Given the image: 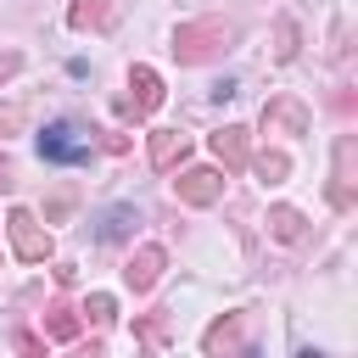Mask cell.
<instances>
[{
    "label": "cell",
    "mask_w": 358,
    "mask_h": 358,
    "mask_svg": "<svg viewBox=\"0 0 358 358\" xmlns=\"http://www.w3.org/2000/svg\"><path fill=\"white\" fill-rule=\"evenodd\" d=\"M6 235H11V252H17L22 263H45V257H50V229H45L28 207H17V213L6 218Z\"/></svg>",
    "instance_id": "cell-4"
},
{
    "label": "cell",
    "mask_w": 358,
    "mask_h": 358,
    "mask_svg": "<svg viewBox=\"0 0 358 358\" xmlns=\"http://www.w3.org/2000/svg\"><path fill=\"white\" fill-rule=\"evenodd\" d=\"M17 67H22V56H17V50H0V78H11Z\"/></svg>",
    "instance_id": "cell-20"
},
{
    "label": "cell",
    "mask_w": 358,
    "mask_h": 358,
    "mask_svg": "<svg viewBox=\"0 0 358 358\" xmlns=\"http://www.w3.org/2000/svg\"><path fill=\"white\" fill-rule=\"evenodd\" d=\"M213 157L224 162V173L246 168V157H252V140H246V129H241V123H224V129L213 134Z\"/></svg>",
    "instance_id": "cell-7"
},
{
    "label": "cell",
    "mask_w": 358,
    "mask_h": 358,
    "mask_svg": "<svg viewBox=\"0 0 358 358\" xmlns=\"http://www.w3.org/2000/svg\"><path fill=\"white\" fill-rule=\"evenodd\" d=\"M352 134H341L336 140V179H330V201L336 207H352Z\"/></svg>",
    "instance_id": "cell-9"
},
{
    "label": "cell",
    "mask_w": 358,
    "mask_h": 358,
    "mask_svg": "<svg viewBox=\"0 0 358 358\" xmlns=\"http://www.w3.org/2000/svg\"><path fill=\"white\" fill-rule=\"evenodd\" d=\"M173 196H179L185 207H213V201L224 196V173H218V168H185V173L173 179Z\"/></svg>",
    "instance_id": "cell-5"
},
{
    "label": "cell",
    "mask_w": 358,
    "mask_h": 358,
    "mask_svg": "<svg viewBox=\"0 0 358 358\" xmlns=\"http://www.w3.org/2000/svg\"><path fill=\"white\" fill-rule=\"evenodd\" d=\"M90 134H78L73 123H50L45 134H39V157L45 162H62V168H78V162H90Z\"/></svg>",
    "instance_id": "cell-3"
},
{
    "label": "cell",
    "mask_w": 358,
    "mask_h": 358,
    "mask_svg": "<svg viewBox=\"0 0 358 358\" xmlns=\"http://www.w3.org/2000/svg\"><path fill=\"white\" fill-rule=\"evenodd\" d=\"M129 224H140V213H134V207H112V213L101 218V229H95V235H101V241H123V235H129Z\"/></svg>",
    "instance_id": "cell-15"
},
{
    "label": "cell",
    "mask_w": 358,
    "mask_h": 358,
    "mask_svg": "<svg viewBox=\"0 0 358 358\" xmlns=\"http://www.w3.org/2000/svg\"><path fill=\"white\" fill-rule=\"evenodd\" d=\"M185 151H190V140L179 129H151V168H173Z\"/></svg>",
    "instance_id": "cell-11"
},
{
    "label": "cell",
    "mask_w": 358,
    "mask_h": 358,
    "mask_svg": "<svg viewBox=\"0 0 358 358\" xmlns=\"http://www.w3.org/2000/svg\"><path fill=\"white\" fill-rule=\"evenodd\" d=\"M268 235H274V241H285V246H296V241L308 235V224H302V213H296V207H274V213H268Z\"/></svg>",
    "instance_id": "cell-13"
},
{
    "label": "cell",
    "mask_w": 358,
    "mask_h": 358,
    "mask_svg": "<svg viewBox=\"0 0 358 358\" xmlns=\"http://www.w3.org/2000/svg\"><path fill=\"white\" fill-rule=\"evenodd\" d=\"M157 106H162V78H157V67L134 62V67H129V90L117 95V112L140 123V117H151Z\"/></svg>",
    "instance_id": "cell-2"
},
{
    "label": "cell",
    "mask_w": 358,
    "mask_h": 358,
    "mask_svg": "<svg viewBox=\"0 0 358 358\" xmlns=\"http://www.w3.org/2000/svg\"><path fill=\"white\" fill-rule=\"evenodd\" d=\"M67 22L73 28H112V0H73Z\"/></svg>",
    "instance_id": "cell-12"
},
{
    "label": "cell",
    "mask_w": 358,
    "mask_h": 358,
    "mask_svg": "<svg viewBox=\"0 0 358 358\" xmlns=\"http://www.w3.org/2000/svg\"><path fill=\"white\" fill-rule=\"evenodd\" d=\"M6 185H11V162L0 157V190H6Z\"/></svg>",
    "instance_id": "cell-21"
},
{
    "label": "cell",
    "mask_w": 358,
    "mask_h": 358,
    "mask_svg": "<svg viewBox=\"0 0 358 358\" xmlns=\"http://www.w3.org/2000/svg\"><path fill=\"white\" fill-rule=\"evenodd\" d=\"M17 129H22V106H17V101H6V106H0V140H6V134H17Z\"/></svg>",
    "instance_id": "cell-19"
},
{
    "label": "cell",
    "mask_w": 358,
    "mask_h": 358,
    "mask_svg": "<svg viewBox=\"0 0 358 358\" xmlns=\"http://www.w3.org/2000/svg\"><path fill=\"white\" fill-rule=\"evenodd\" d=\"M45 336H50V341H73V336H78V313L62 308V302L45 308Z\"/></svg>",
    "instance_id": "cell-14"
},
{
    "label": "cell",
    "mask_w": 358,
    "mask_h": 358,
    "mask_svg": "<svg viewBox=\"0 0 358 358\" xmlns=\"http://www.w3.org/2000/svg\"><path fill=\"white\" fill-rule=\"evenodd\" d=\"M134 336H140V341H151V347H157V341H162V336H168V313H157V319H145V324H134Z\"/></svg>",
    "instance_id": "cell-17"
},
{
    "label": "cell",
    "mask_w": 358,
    "mask_h": 358,
    "mask_svg": "<svg viewBox=\"0 0 358 358\" xmlns=\"http://www.w3.org/2000/svg\"><path fill=\"white\" fill-rule=\"evenodd\" d=\"M201 347H207V352H241V347H246V319H241V313L218 319V324L201 336Z\"/></svg>",
    "instance_id": "cell-10"
},
{
    "label": "cell",
    "mask_w": 358,
    "mask_h": 358,
    "mask_svg": "<svg viewBox=\"0 0 358 358\" xmlns=\"http://www.w3.org/2000/svg\"><path fill=\"white\" fill-rule=\"evenodd\" d=\"M162 246H140L134 257H129V268H123V280H129V291H151L157 280H162Z\"/></svg>",
    "instance_id": "cell-8"
},
{
    "label": "cell",
    "mask_w": 358,
    "mask_h": 358,
    "mask_svg": "<svg viewBox=\"0 0 358 358\" xmlns=\"http://www.w3.org/2000/svg\"><path fill=\"white\" fill-rule=\"evenodd\" d=\"M246 162H252V168H257V173H263L268 185H280V179L291 173V162H285V151H263V157H246Z\"/></svg>",
    "instance_id": "cell-16"
},
{
    "label": "cell",
    "mask_w": 358,
    "mask_h": 358,
    "mask_svg": "<svg viewBox=\"0 0 358 358\" xmlns=\"http://www.w3.org/2000/svg\"><path fill=\"white\" fill-rule=\"evenodd\" d=\"M235 45V22L229 17H196V22H179L173 28V56L179 62H213Z\"/></svg>",
    "instance_id": "cell-1"
},
{
    "label": "cell",
    "mask_w": 358,
    "mask_h": 358,
    "mask_svg": "<svg viewBox=\"0 0 358 358\" xmlns=\"http://www.w3.org/2000/svg\"><path fill=\"white\" fill-rule=\"evenodd\" d=\"M263 129H268V134H308V129H313V112H308L296 95H274V101L263 106Z\"/></svg>",
    "instance_id": "cell-6"
},
{
    "label": "cell",
    "mask_w": 358,
    "mask_h": 358,
    "mask_svg": "<svg viewBox=\"0 0 358 358\" xmlns=\"http://www.w3.org/2000/svg\"><path fill=\"white\" fill-rule=\"evenodd\" d=\"M84 313H90L95 324H106V319L117 313V302H112V296H90V302H84Z\"/></svg>",
    "instance_id": "cell-18"
}]
</instances>
